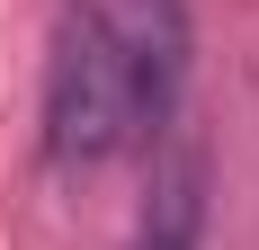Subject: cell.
I'll list each match as a JSON object with an SVG mask.
<instances>
[{"label": "cell", "mask_w": 259, "mask_h": 250, "mask_svg": "<svg viewBox=\"0 0 259 250\" xmlns=\"http://www.w3.org/2000/svg\"><path fill=\"white\" fill-rule=\"evenodd\" d=\"M188 80V9L179 0H80L54 27L45 63V152L63 170H99L152 143Z\"/></svg>", "instance_id": "6da1fadb"}, {"label": "cell", "mask_w": 259, "mask_h": 250, "mask_svg": "<svg viewBox=\"0 0 259 250\" xmlns=\"http://www.w3.org/2000/svg\"><path fill=\"white\" fill-rule=\"evenodd\" d=\"M206 215H214V161H206V143H170L152 161L143 215H134V250H206Z\"/></svg>", "instance_id": "7a4b0ae2"}]
</instances>
